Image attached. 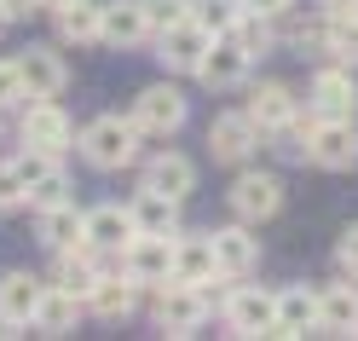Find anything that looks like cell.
<instances>
[{
	"label": "cell",
	"instance_id": "6da1fadb",
	"mask_svg": "<svg viewBox=\"0 0 358 341\" xmlns=\"http://www.w3.org/2000/svg\"><path fill=\"white\" fill-rule=\"evenodd\" d=\"M139 139H145V127L133 122V116H93V122L81 127V156L93 168L116 174V168H127L133 156H139Z\"/></svg>",
	"mask_w": 358,
	"mask_h": 341
},
{
	"label": "cell",
	"instance_id": "7a4b0ae2",
	"mask_svg": "<svg viewBox=\"0 0 358 341\" xmlns=\"http://www.w3.org/2000/svg\"><path fill=\"white\" fill-rule=\"evenodd\" d=\"M173 243H179V232H173V237H162V232H133L127 249H122V272H127L139 289L173 284Z\"/></svg>",
	"mask_w": 358,
	"mask_h": 341
},
{
	"label": "cell",
	"instance_id": "3957f363",
	"mask_svg": "<svg viewBox=\"0 0 358 341\" xmlns=\"http://www.w3.org/2000/svg\"><path fill=\"white\" fill-rule=\"evenodd\" d=\"M306 162H318V168H329V174L358 168V127H352V116H312Z\"/></svg>",
	"mask_w": 358,
	"mask_h": 341
},
{
	"label": "cell",
	"instance_id": "277c9868",
	"mask_svg": "<svg viewBox=\"0 0 358 341\" xmlns=\"http://www.w3.org/2000/svg\"><path fill=\"white\" fill-rule=\"evenodd\" d=\"M150 318H156V330H168V335H196V330L208 324V289L162 284V289H156V301H150Z\"/></svg>",
	"mask_w": 358,
	"mask_h": 341
},
{
	"label": "cell",
	"instance_id": "5b68a950",
	"mask_svg": "<svg viewBox=\"0 0 358 341\" xmlns=\"http://www.w3.org/2000/svg\"><path fill=\"white\" fill-rule=\"evenodd\" d=\"M220 318H226L231 335H278V295L272 289H231L226 307H220Z\"/></svg>",
	"mask_w": 358,
	"mask_h": 341
},
{
	"label": "cell",
	"instance_id": "8992f818",
	"mask_svg": "<svg viewBox=\"0 0 358 341\" xmlns=\"http://www.w3.org/2000/svg\"><path fill=\"white\" fill-rule=\"evenodd\" d=\"M249 70H255V58L243 53L231 35H214L208 53H203V64H196V81L214 87V93H237V87L249 81Z\"/></svg>",
	"mask_w": 358,
	"mask_h": 341
},
{
	"label": "cell",
	"instance_id": "52a82bcc",
	"mask_svg": "<svg viewBox=\"0 0 358 341\" xmlns=\"http://www.w3.org/2000/svg\"><path fill=\"white\" fill-rule=\"evenodd\" d=\"M17 133H24V145L58 151V156L76 145V127H70V116L58 110V99H24V122H17Z\"/></svg>",
	"mask_w": 358,
	"mask_h": 341
},
{
	"label": "cell",
	"instance_id": "ba28073f",
	"mask_svg": "<svg viewBox=\"0 0 358 341\" xmlns=\"http://www.w3.org/2000/svg\"><path fill=\"white\" fill-rule=\"evenodd\" d=\"M208 29L196 24V18L185 12L179 24H168V29H156V58L168 64V70H185V76H196V64H203V53H208Z\"/></svg>",
	"mask_w": 358,
	"mask_h": 341
},
{
	"label": "cell",
	"instance_id": "9c48e42d",
	"mask_svg": "<svg viewBox=\"0 0 358 341\" xmlns=\"http://www.w3.org/2000/svg\"><path fill=\"white\" fill-rule=\"evenodd\" d=\"M133 122H139L145 133H156V139H168V133L185 127V93H179L173 81L145 87V93L133 99Z\"/></svg>",
	"mask_w": 358,
	"mask_h": 341
},
{
	"label": "cell",
	"instance_id": "30bf717a",
	"mask_svg": "<svg viewBox=\"0 0 358 341\" xmlns=\"http://www.w3.org/2000/svg\"><path fill=\"white\" fill-rule=\"evenodd\" d=\"M260 139H266V133L255 127L249 110H226V116L208 122V156H214V162H249Z\"/></svg>",
	"mask_w": 358,
	"mask_h": 341
},
{
	"label": "cell",
	"instance_id": "8fae6325",
	"mask_svg": "<svg viewBox=\"0 0 358 341\" xmlns=\"http://www.w3.org/2000/svg\"><path fill=\"white\" fill-rule=\"evenodd\" d=\"M306 110L312 116H358V81H352L347 64H324V70L312 76Z\"/></svg>",
	"mask_w": 358,
	"mask_h": 341
},
{
	"label": "cell",
	"instance_id": "7c38bea8",
	"mask_svg": "<svg viewBox=\"0 0 358 341\" xmlns=\"http://www.w3.org/2000/svg\"><path fill=\"white\" fill-rule=\"evenodd\" d=\"M283 209V179L278 174H237V186H231V214L237 220H249V225H260V220H272Z\"/></svg>",
	"mask_w": 358,
	"mask_h": 341
},
{
	"label": "cell",
	"instance_id": "4fadbf2b",
	"mask_svg": "<svg viewBox=\"0 0 358 341\" xmlns=\"http://www.w3.org/2000/svg\"><path fill=\"white\" fill-rule=\"evenodd\" d=\"M150 12L145 0H104V18H99V41L104 47H139V41H150Z\"/></svg>",
	"mask_w": 358,
	"mask_h": 341
},
{
	"label": "cell",
	"instance_id": "5bb4252c",
	"mask_svg": "<svg viewBox=\"0 0 358 341\" xmlns=\"http://www.w3.org/2000/svg\"><path fill=\"white\" fill-rule=\"evenodd\" d=\"M133 232H139V225H133V209H122V202H99V209L81 214V237L93 249H104V255H122Z\"/></svg>",
	"mask_w": 358,
	"mask_h": 341
},
{
	"label": "cell",
	"instance_id": "9a60e30c",
	"mask_svg": "<svg viewBox=\"0 0 358 341\" xmlns=\"http://www.w3.org/2000/svg\"><path fill=\"white\" fill-rule=\"evenodd\" d=\"M208 237H214V260H220L226 278H249V272L260 266V237L249 232V220L220 225V232H208Z\"/></svg>",
	"mask_w": 358,
	"mask_h": 341
},
{
	"label": "cell",
	"instance_id": "2e32d148",
	"mask_svg": "<svg viewBox=\"0 0 358 341\" xmlns=\"http://www.w3.org/2000/svg\"><path fill=\"white\" fill-rule=\"evenodd\" d=\"M17 70H24V81H29V99H58L64 87H70V64H64L58 47H29L24 58H17Z\"/></svg>",
	"mask_w": 358,
	"mask_h": 341
},
{
	"label": "cell",
	"instance_id": "e0dca14e",
	"mask_svg": "<svg viewBox=\"0 0 358 341\" xmlns=\"http://www.w3.org/2000/svg\"><path fill=\"white\" fill-rule=\"evenodd\" d=\"M41 295H47V284H41L35 272H6V278H0V324L29 330V318H35V307H41Z\"/></svg>",
	"mask_w": 358,
	"mask_h": 341
},
{
	"label": "cell",
	"instance_id": "ac0fdd59",
	"mask_svg": "<svg viewBox=\"0 0 358 341\" xmlns=\"http://www.w3.org/2000/svg\"><path fill=\"white\" fill-rule=\"evenodd\" d=\"M214 278H226L220 260H214V237H179V243H173V284L208 289Z\"/></svg>",
	"mask_w": 358,
	"mask_h": 341
},
{
	"label": "cell",
	"instance_id": "d6986e66",
	"mask_svg": "<svg viewBox=\"0 0 358 341\" xmlns=\"http://www.w3.org/2000/svg\"><path fill=\"white\" fill-rule=\"evenodd\" d=\"M318 324H324V312H318V289H306V284L278 289V341H295V335L318 330Z\"/></svg>",
	"mask_w": 358,
	"mask_h": 341
},
{
	"label": "cell",
	"instance_id": "ffe728a7",
	"mask_svg": "<svg viewBox=\"0 0 358 341\" xmlns=\"http://www.w3.org/2000/svg\"><path fill=\"white\" fill-rule=\"evenodd\" d=\"M81 312H87V301H81L76 289L47 284V295H41V307H35V318H29V330H41V335H70V330L81 324Z\"/></svg>",
	"mask_w": 358,
	"mask_h": 341
},
{
	"label": "cell",
	"instance_id": "44dd1931",
	"mask_svg": "<svg viewBox=\"0 0 358 341\" xmlns=\"http://www.w3.org/2000/svg\"><path fill=\"white\" fill-rule=\"evenodd\" d=\"M145 186L162 191V197H173V202H185L196 191V162H191V156H179V151H162V156H150V162H145Z\"/></svg>",
	"mask_w": 358,
	"mask_h": 341
},
{
	"label": "cell",
	"instance_id": "7402d4cb",
	"mask_svg": "<svg viewBox=\"0 0 358 341\" xmlns=\"http://www.w3.org/2000/svg\"><path fill=\"white\" fill-rule=\"evenodd\" d=\"M249 116H255L260 133H278V127H289V122L301 116V99L289 93L283 81H260L255 93H249Z\"/></svg>",
	"mask_w": 358,
	"mask_h": 341
},
{
	"label": "cell",
	"instance_id": "603a6c76",
	"mask_svg": "<svg viewBox=\"0 0 358 341\" xmlns=\"http://www.w3.org/2000/svg\"><path fill=\"white\" fill-rule=\"evenodd\" d=\"M133 307H139V284H133L127 272H122V278H116V272H104V278L93 284V295H87V312L104 318V324H122Z\"/></svg>",
	"mask_w": 358,
	"mask_h": 341
},
{
	"label": "cell",
	"instance_id": "cb8c5ba5",
	"mask_svg": "<svg viewBox=\"0 0 358 341\" xmlns=\"http://www.w3.org/2000/svg\"><path fill=\"white\" fill-rule=\"evenodd\" d=\"M318 312H324V324H318L324 335H358V278L318 289Z\"/></svg>",
	"mask_w": 358,
	"mask_h": 341
},
{
	"label": "cell",
	"instance_id": "d4e9b609",
	"mask_svg": "<svg viewBox=\"0 0 358 341\" xmlns=\"http://www.w3.org/2000/svg\"><path fill=\"white\" fill-rule=\"evenodd\" d=\"M127 209H133V225H139V232H162V237L179 232V202L162 197V191H150V186H139V197H133Z\"/></svg>",
	"mask_w": 358,
	"mask_h": 341
},
{
	"label": "cell",
	"instance_id": "484cf974",
	"mask_svg": "<svg viewBox=\"0 0 358 341\" xmlns=\"http://www.w3.org/2000/svg\"><path fill=\"white\" fill-rule=\"evenodd\" d=\"M81 214L87 209H76V202H52V209H41V249H70V243H81Z\"/></svg>",
	"mask_w": 358,
	"mask_h": 341
},
{
	"label": "cell",
	"instance_id": "4316f807",
	"mask_svg": "<svg viewBox=\"0 0 358 341\" xmlns=\"http://www.w3.org/2000/svg\"><path fill=\"white\" fill-rule=\"evenodd\" d=\"M52 18H58V35H64V41L87 47V41H99V18H104V6H99V0H70V6H58Z\"/></svg>",
	"mask_w": 358,
	"mask_h": 341
},
{
	"label": "cell",
	"instance_id": "83f0119b",
	"mask_svg": "<svg viewBox=\"0 0 358 341\" xmlns=\"http://www.w3.org/2000/svg\"><path fill=\"white\" fill-rule=\"evenodd\" d=\"M278 18H266V12H249V6H243V18H237V29H231V41H237V47L243 53H249V58H266V53H272L278 47Z\"/></svg>",
	"mask_w": 358,
	"mask_h": 341
},
{
	"label": "cell",
	"instance_id": "f1b7e54d",
	"mask_svg": "<svg viewBox=\"0 0 358 341\" xmlns=\"http://www.w3.org/2000/svg\"><path fill=\"white\" fill-rule=\"evenodd\" d=\"M191 18H196L208 35H231L237 18H243V0H191Z\"/></svg>",
	"mask_w": 358,
	"mask_h": 341
},
{
	"label": "cell",
	"instance_id": "f546056e",
	"mask_svg": "<svg viewBox=\"0 0 358 341\" xmlns=\"http://www.w3.org/2000/svg\"><path fill=\"white\" fill-rule=\"evenodd\" d=\"M324 58L358 70V12H352V18H329V47H324Z\"/></svg>",
	"mask_w": 358,
	"mask_h": 341
},
{
	"label": "cell",
	"instance_id": "4dcf8cb0",
	"mask_svg": "<svg viewBox=\"0 0 358 341\" xmlns=\"http://www.w3.org/2000/svg\"><path fill=\"white\" fill-rule=\"evenodd\" d=\"M52 202H70V174H64V168L41 174L35 186H29V209H35V214H41V209H52Z\"/></svg>",
	"mask_w": 358,
	"mask_h": 341
},
{
	"label": "cell",
	"instance_id": "1f68e13d",
	"mask_svg": "<svg viewBox=\"0 0 358 341\" xmlns=\"http://www.w3.org/2000/svg\"><path fill=\"white\" fill-rule=\"evenodd\" d=\"M29 99V81L17 70V58H0V110H24Z\"/></svg>",
	"mask_w": 358,
	"mask_h": 341
},
{
	"label": "cell",
	"instance_id": "d6a6232c",
	"mask_svg": "<svg viewBox=\"0 0 358 341\" xmlns=\"http://www.w3.org/2000/svg\"><path fill=\"white\" fill-rule=\"evenodd\" d=\"M24 202H29V186H24V174H17V162H0V214L24 209Z\"/></svg>",
	"mask_w": 358,
	"mask_h": 341
},
{
	"label": "cell",
	"instance_id": "836d02e7",
	"mask_svg": "<svg viewBox=\"0 0 358 341\" xmlns=\"http://www.w3.org/2000/svg\"><path fill=\"white\" fill-rule=\"evenodd\" d=\"M335 260H341V272L358 278V225H347V232L335 237Z\"/></svg>",
	"mask_w": 358,
	"mask_h": 341
},
{
	"label": "cell",
	"instance_id": "e575fe53",
	"mask_svg": "<svg viewBox=\"0 0 358 341\" xmlns=\"http://www.w3.org/2000/svg\"><path fill=\"white\" fill-rule=\"evenodd\" d=\"M249 12H266V18H289L295 12V0H243Z\"/></svg>",
	"mask_w": 358,
	"mask_h": 341
},
{
	"label": "cell",
	"instance_id": "d590c367",
	"mask_svg": "<svg viewBox=\"0 0 358 341\" xmlns=\"http://www.w3.org/2000/svg\"><path fill=\"white\" fill-rule=\"evenodd\" d=\"M0 12H6V24H17V18L41 12V0H0Z\"/></svg>",
	"mask_w": 358,
	"mask_h": 341
},
{
	"label": "cell",
	"instance_id": "8d00e7d4",
	"mask_svg": "<svg viewBox=\"0 0 358 341\" xmlns=\"http://www.w3.org/2000/svg\"><path fill=\"white\" fill-rule=\"evenodd\" d=\"M318 12H324V18H352L358 0H318Z\"/></svg>",
	"mask_w": 358,
	"mask_h": 341
},
{
	"label": "cell",
	"instance_id": "74e56055",
	"mask_svg": "<svg viewBox=\"0 0 358 341\" xmlns=\"http://www.w3.org/2000/svg\"><path fill=\"white\" fill-rule=\"evenodd\" d=\"M41 6H47V12H58V6H70V0H41Z\"/></svg>",
	"mask_w": 358,
	"mask_h": 341
},
{
	"label": "cell",
	"instance_id": "f35d334b",
	"mask_svg": "<svg viewBox=\"0 0 358 341\" xmlns=\"http://www.w3.org/2000/svg\"><path fill=\"white\" fill-rule=\"evenodd\" d=\"M0 29H6V12H0Z\"/></svg>",
	"mask_w": 358,
	"mask_h": 341
}]
</instances>
